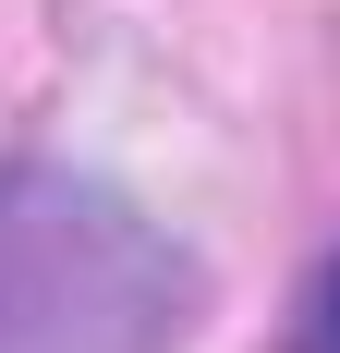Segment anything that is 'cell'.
I'll list each match as a JSON object with an SVG mask.
<instances>
[{
	"label": "cell",
	"instance_id": "cell-1",
	"mask_svg": "<svg viewBox=\"0 0 340 353\" xmlns=\"http://www.w3.org/2000/svg\"><path fill=\"white\" fill-rule=\"evenodd\" d=\"M195 305V256L134 195L61 159L0 171V353H182Z\"/></svg>",
	"mask_w": 340,
	"mask_h": 353
},
{
	"label": "cell",
	"instance_id": "cell-2",
	"mask_svg": "<svg viewBox=\"0 0 340 353\" xmlns=\"http://www.w3.org/2000/svg\"><path fill=\"white\" fill-rule=\"evenodd\" d=\"M292 353H340V256L316 268V292H304V317H292Z\"/></svg>",
	"mask_w": 340,
	"mask_h": 353
}]
</instances>
